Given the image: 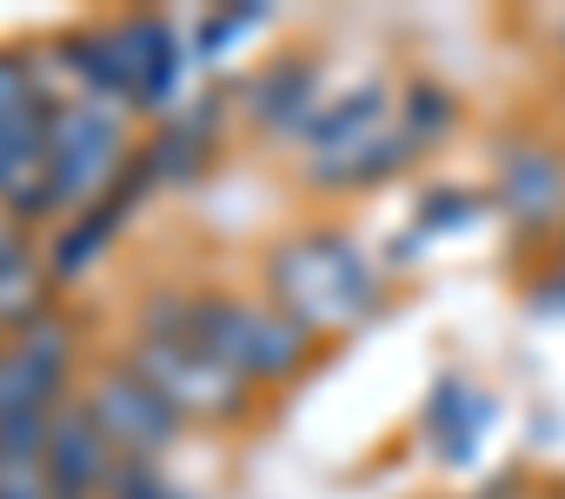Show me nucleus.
<instances>
[{"instance_id":"obj_1","label":"nucleus","mask_w":565,"mask_h":499,"mask_svg":"<svg viewBox=\"0 0 565 499\" xmlns=\"http://www.w3.org/2000/svg\"><path fill=\"white\" fill-rule=\"evenodd\" d=\"M273 307L287 314L307 340L313 333H347L380 307V274L340 233H294L279 254L266 261Z\"/></svg>"},{"instance_id":"obj_2","label":"nucleus","mask_w":565,"mask_h":499,"mask_svg":"<svg viewBox=\"0 0 565 499\" xmlns=\"http://www.w3.org/2000/svg\"><path fill=\"white\" fill-rule=\"evenodd\" d=\"M173 314L246 386L253 380H287L307 360V333L279 307H259V300H239V294H186V300H173Z\"/></svg>"},{"instance_id":"obj_3","label":"nucleus","mask_w":565,"mask_h":499,"mask_svg":"<svg viewBox=\"0 0 565 499\" xmlns=\"http://www.w3.org/2000/svg\"><path fill=\"white\" fill-rule=\"evenodd\" d=\"M127 367L180 413V420H226L246 406V380H233L173 314V300H160L153 314H140V333L127 347Z\"/></svg>"},{"instance_id":"obj_4","label":"nucleus","mask_w":565,"mask_h":499,"mask_svg":"<svg viewBox=\"0 0 565 499\" xmlns=\"http://www.w3.org/2000/svg\"><path fill=\"white\" fill-rule=\"evenodd\" d=\"M307 153H313V180L320 187H360V180L393 173V160H406L419 147L386 114V94L366 87V94H353V100H340V107L307 120Z\"/></svg>"},{"instance_id":"obj_5","label":"nucleus","mask_w":565,"mask_h":499,"mask_svg":"<svg viewBox=\"0 0 565 499\" xmlns=\"http://www.w3.org/2000/svg\"><path fill=\"white\" fill-rule=\"evenodd\" d=\"M47 94L34 81V61L0 54V206L8 213H47Z\"/></svg>"},{"instance_id":"obj_6","label":"nucleus","mask_w":565,"mask_h":499,"mask_svg":"<svg viewBox=\"0 0 565 499\" xmlns=\"http://www.w3.org/2000/svg\"><path fill=\"white\" fill-rule=\"evenodd\" d=\"M127 160L120 100H74L47 120V206H74Z\"/></svg>"},{"instance_id":"obj_7","label":"nucleus","mask_w":565,"mask_h":499,"mask_svg":"<svg viewBox=\"0 0 565 499\" xmlns=\"http://www.w3.org/2000/svg\"><path fill=\"white\" fill-rule=\"evenodd\" d=\"M74 367V327L54 314H34L8 327L0 347V420H41L61 400V380Z\"/></svg>"},{"instance_id":"obj_8","label":"nucleus","mask_w":565,"mask_h":499,"mask_svg":"<svg viewBox=\"0 0 565 499\" xmlns=\"http://www.w3.org/2000/svg\"><path fill=\"white\" fill-rule=\"evenodd\" d=\"M81 406H87V420L100 426V439H107L120 459H147V466H153V459L173 446V433H180V413H173L127 360L107 367V373L87 386Z\"/></svg>"},{"instance_id":"obj_9","label":"nucleus","mask_w":565,"mask_h":499,"mask_svg":"<svg viewBox=\"0 0 565 499\" xmlns=\"http://www.w3.org/2000/svg\"><path fill=\"white\" fill-rule=\"evenodd\" d=\"M41 466H47V486H54L61 499H107V492H114V473H120V453L100 439V426H94L87 406L74 400V406H54Z\"/></svg>"},{"instance_id":"obj_10","label":"nucleus","mask_w":565,"mask_h":499,"mask_svg":"<svg viewBox=\"0 0 565 499\" xmlns=\"http://www.w3.org/2000/svg\"><path fill=\"white\" fill-rule=\"evenodd\" d=\"M41 287H47V274H41V261L28 254V240L0 226V327L34 320V314H41Z\"/></svg>"},{"instance_id":"obj_11","label":"nucleus","mask_w":565,"mask_h":499,"mask_svg":"<svg viewBox=\"0 0 565 499\" xmlns=\"http://www.w3.org/2000/svg\"><path fill=\"white\" fill-rule=\"evenodd\" d=\"M107 499H186V492H180L173 479H160V466H147V459H120Z\"/></svg>"},{"instance_id":"obj_12","label":"nucleus","mask_w":565,"mask_h":499,"mask_svg":"<svg viewBox=\"0 0 565 499\" xmlns=\"http://www.w3.org/2000/svg\"><path fill=\"white\" fill-rule=\"evenodd\" d=\"M0 499H61L41 459H0Z\"/></svg>"}]
</instances>
